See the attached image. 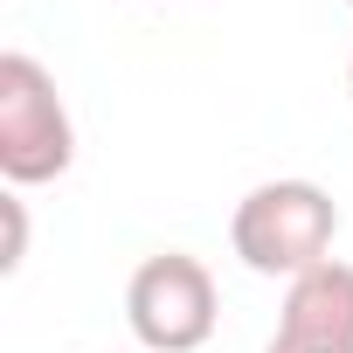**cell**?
Wrapping results in <instances>:
<instances>
[{
  "label": "cell",
  "mask_w": 353,
  "mask_h": 353,
  "mask_svg": "<svg viewBox=\"0 0 353 353\" xmlns=\"http://www.w3.org/2000/svg\"><path fill=\"white\" fill-rule=\"evenodd\" d=\"M332 236H339V201L319 181H263L236 201V222H229L236 256L256 277H284V284L325 263Z\"/></svg>",
  "instance_id": "obj_1"
},
{
  "label": "cell",
  "mask_w": 353,
  "mask_h": 353,
  "mask_svg": "<svg viewBox=\"0 0 353 353\" xmlns=\"http://www.w3.org/2000/svg\"><path fill=\"white\" fill-rule=\"evenodd\" d=\"M70 159H77V125L56 77L28 49H8L0 56V173H8V188L63 181Z\"/></svg>",
  "instance_id": "obj_2"
},
{
  "label": "cell",
  "mask_w": 353,
  "mask_h": 353,
  "mask_svg": "<svg viewBox=\"0 0 353 353\" xmlns=\"http://www.w3.org/2000/svg\"><path fill=\"white\" fill-rule=\"evenodd\" d=\"M125 325L145 353H201L222 325L215 270L188 250H159L125 284Z\"/></svg>",
  "instance_id": "obj_3"
},
{
  "label": "cell",
  "mask_w": 353,
  "mask_h": 353,
  "mask_svg": "<svg viewBox=\"0 0 353 353\" xmlns=\"http://www.w3.org/2000/svg\"><path fill=\"white\" fill-rule=\"evenodd\" d=\"M277 332L284 339H305V346H353V263L325 256L305 277H291L284 284Z\"/></svg>",
  "instance_id": "obj_4"
},
{
  "label": "cell",
  "mask_w": 353,
  "mask_h": 353,
  "mask_svg": "<svg viewBox=\"0 0 353 353\" xmlns=\"http://www.w3.org/2000/svg\"><path fill=\"white\" fill-rule=\"evenodd\" d=\"M0 215H8V250H0V270H21V256H28V208H21V194L0 201Z\"/></svg>",
  "instance_id": "obj_5"
},
{
  "label": "cell",
  "mask_w": 353,
  "mask_h": 353,
  "mask_svg": "<svg viewBox=\"0 0 353 353\" xmlns=\"http://www.w3.org/2000/svg\"><path fill=\"white\" fill-rule=\"evenodd\" d=\"M263 353H353V346H305V339H284V332H270V346Z\"/></svg>",
  "instance_id": "obj_6"
},
{
  "label": "cell",
  "mask_w": 353,
  "mask_h": 353,
  "mask_svg": "<svg viewBox=\"0 0 353 353\" xmlns=\"http://www.w3.org/2000/svg\"><path fill=\"white\" fill-rule=\"evenodd\" d=\"M346 90H353V63H346Z\"/></svg>",
  "instance_id": "obj_7"
},
{
  "label": "cell",
  "mask_w": 353,
  "mask_h": 353,
  "mask_svg": "<svg viewBox=\"0 0 353 353\" xmlns=\"http://www.w3.org/2000/svg\"><path fill=\"white\" fill-rule=\"evenodd\" d=\"M346 8H353V0H346Z\"/></svg>",
  "instance_id": "obj_8"
}]
</instances>
